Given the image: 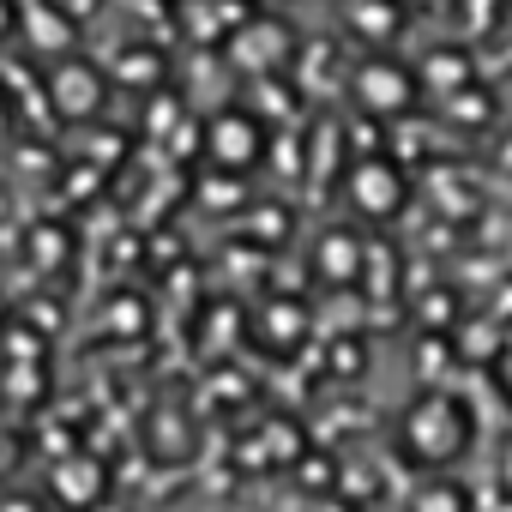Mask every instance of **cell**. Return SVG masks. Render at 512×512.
Returning <instances> with one entry per match:
<instances>
[{
  "mask_svg": "<svg viewBox=\"0 0 512 512\" xmlns=\"http://www.w3.org/2000/svg\"><path fill=\"white\" fill-rule=\"evenodd\" d=\"M398 434H404V452H410L416 464L446 470V464H458V458L470 452L476 422H470V410H464L452 392H422V398L404 410Z\"/></svg>",
  "mask_w": 512,
  "mask_h": 512,
  "instance_id": "cell-1",
  "label": "cell"
},
{
  "mask_svg": "<svg viewBox=\"0 0 512 512\" xmlns=\"http://www.w3.org/2000/svg\"><path fill=\"white\" fill-rule=\"evenodd\" d=\"M205 151H211V163H217V169L247 175L253 163L266 157V127L253 121V115H241V109H223V115L205 127Z\"/></svg>",
  "mask_w": 512,
  "mask_h": 512,
  "instance_id": "cell-2",
  "label": "cell"
},
{
  "mask_svg": "<svg viewBox=\"0 0 512 512\" xmlns=\"http://www.w3.org/2000/svg\"><path fill=\"white\" fill-rule=\"evenodd\" d=\"M416 97H422V79L398 61H368L356 73V103L374 115H404V109H416Z\"/></svg>",
  "mask_w": 512,
  "mask_h": 512,
  "instance_id": "cell-3",
  "label": "cell"
},
{
  "mask_svg": "<svg viewBox=\"0 0 512 512\" xmlns=\"http://www.w3.org/2000/svg\"><path fill=\"white\" fill-rule=\"evenodd\" d=\"M350 205L362 211V217H392L398 205H404V169L398 163H386V157H368V163H356L350 169Z\"/></svg>",
  "mask_w": 512,
  "mask_h": 512,
  "instance_id": "cell-4",
  "label": "cell"
},
{
  "mask_svg": "<svg viewBox=\"0 0 512 512\" xmlns=\"http://www.w3.org/2000/svg\"><path fill=\"white\" fill-rule=\"evenodd\" d=\"M49 103H55V115H67V121H91V115L103 109V73L85 67V61H61V67L49 73Z\"/></svg>",
  "mask_w": 512,
  "mask_h": 512,
  "instance_id": "cell-5",
  "label": "cell"
},
{
  "mask_svg": "<svg viewBox=\"0 0 512 512\" xmlns=\"http://www.w3.org/2000/svg\"><path fill=\"white\" fill-rule=\"evenodd\" d=\"M55 494H61L67 506H91V500L103 494V464H91V458H61V464H55Z\"/></svg>",
  "mask_w": 512,
  "mask_h": 512,
  "instance_id": "cell-6",
  "label": "cell"
},
{
  "mask_svg": "<svg viewBox=\"0 0 512 512\" xmlns=\"http://www.w3.org/2000/svg\"><path fill=\"white\" fill-rule=\"evenodd\" d=\"M320 272L356 284V272H362V241L344 235V229H326V241H320Z\"/></svg>",
  "mask_w": 512,
  "mask_h": 512,
  "instance_id": "cell-7",
  "label": "cell"
},
{
  "mask_svg": "<svg viewBox=\"0 0 512 512\" xmlns=\"http://www.w3.org/2000/svg\"><path fill=\"white\" fill-rule=\"evenodd\" d=\"M422 73H428L422 85H428V91H440V97H458V91H470V85H476V79H470V61H464L458 49H446V55L434 49Z\"/></svg>",
  "mask_w": 512,
  "mask_h": 512,
  "instance_id": "cell-8",
  "label": "cell"
},
{
  "mask_svg": "<svg viewBox=\"0 0 512 512\" xmlns=\"http://www.w3.org/2000/svg\"><path fill=\"white\" fill-rule=\"evenodd\" d=\"M410 512H470V494L458 482H422L416 500H410Z\"/></svg>",
  "mask_w": 512,
  "mask_h": 512,
  "instance_id": "cell-9",
  "label": "cell"
},
{
  "mask_svg": "<svg viewBox=\"0 0 512 512\" xmlns=\"http://www.w3.org/2000/svg\"><path fill=\"white\" fill-rule=\"evenodd\" d=\"M121 79H127V85H157V79H163V61H157V55H127V61H121Z\"/></svg>",
  "mask_w": 512,
  "mask_h": 512,
  "instance_id": "cell-10",
  "label": "cell"
},
{
  "mask_svg": "<svg viewBox=\"0 0 512 512\" xmlns=\"http://www.w3.org/2000/svg\"><path fill=\"white\" fill-rule=\"evenodd\" d=\"M272 314H278V320H266V326H272L278 338H302V332H308V320H302V308H272Z\"/></svg>",
  "mask_w": 512,
  "mask_h": 512,
  "instance_id": "cell-11",
  "label": "cell"
},
{
  "mask_svg": "<svg viewBox=\"0 0 512 512\" xmlns=\"http://www.w3.org/2000/svg\"><path fill=\"white\" fill-rule=\"evenodd\" d=\"M109 314H121V320H109V332H121V338H133V332L145 326V320H133V314H139V302H115Z\"/></svg>",
  "mask_w": 512,
  "mask_h": 512,
  "instance_id": "cell-12",
  "label": "cell"
},
{
  "mask_svg": "<svg viewBox=\"0 0 512 512\" xmlns=\"http://www.w3.org/2000/svg\"><path fill=\"white\" fill-rule=\"evenodd\" d=\"M19 31V0H0V43Z\"/></svg>",
  "mask_w": 512,
  "mask_h": 512,
  "instance_id": "cell-13",
  "label": "cell"
},
{
  "mask_svg": "<svg viewBox=\"0 0 512 512\" xmlns=\"http://www.w3.org/2000/svg\"><path fill=\"white\" fill-rule=\"evenodd\" d=\"M350 7H356V0H350Z\"/></svg>",
  "mask_w": 512,
  "mask_h": 512,
  "instance_id": "cell-14",
  "label": "cell"
}]
</instances>
